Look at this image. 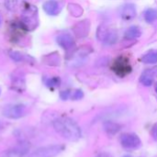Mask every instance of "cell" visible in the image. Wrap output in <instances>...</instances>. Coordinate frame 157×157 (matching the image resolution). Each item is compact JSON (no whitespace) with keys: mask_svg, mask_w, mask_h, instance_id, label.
<instances>
[{"mask_svg":"<svg viewBox=\"0 0 157 157\" xmlns=\"http://www.w3.org/2000/svg\"><path fill=\"white\" fill-rule=\"evenodd\" d=\"M53 128L61 136L69 141H77L81 138L79 125L71 118H59L53 121Z\"/></svg>","mask_w":157,"mask_h":157,"instance_id":"6da1fadb","label":"cell"},{"mask_svg":"<svg viewBox=\"0 0 157 157\" xmlns=\"http://www.w3.org/2000/svg\"><path fill=\"white\" fill-rule=\"evenodd\" d=\"M38 9L36 6L28 5L23 11L21 17V24L24 29L26 30H32L37 27L38 23Z\"/></svg>","mask_w":157,"mask_h":157,"instance_id":"7a4b0ae2","label":"cell"},{"mask_svg":"<svg viewBox=\"0 0 157 157\" xmlns=\"http://www.w3.org/2000/svg\"><path fill=\"white\" fill-rule=\"evenodd\" d=\"M98 39L105 45H113L118 40V33L114 29L102 25L98 29Z\"/></svg>","mask_w":157,"mask_h":157,"instance_id":"3957f363","label":"cell"},{"mask_svg":"<svg viewBox=\"0 0 157 157\" xmlns=\"http://www.w3.org/2000/svg\"><path fill=\"white\" fill-rule=\"evenodd\" d=\"M64 150V145L52 144L37 149L29 157H55Z\"/></svg>","mask_w":157,"mask_h":157,"instance_id":"277c9868","label":"cell"},{"mask_svg":"<svg viewBox=\"0 0 157 157\" xmlns=\"http://www.w3.org/2000/svg\"><path fill=\"white\" fill-rule=\"evenodd\" d=\"M121 144L127 150H136L142 146L140 137L135 133H123L120 138Z\"/></svg>","mask_w":157,"mask_h":157,"instance_id":"5b68a950","label":"cell"},{"mask_svg":"<svg viewBox=\"0 0 157 157\" xmlns=\"http://www.w3.org/2000/svg\"><path fill=\"white\" fill-rule=\"evenodd\" d=\"M26 114V107L21 104L8 105L3 109V115L11 120H17L24 117Z\"/></svg>","mask_w":157,"mask_h":157,"instance_id":"8992f818","label":"cell"},{"mask_svg":"<svg viewBox=\"0 0 157 157\" xmlns=\"http://www.w3.org/2000/svg\"><path fill=\"white\" fill-rule=\"evenodd\" d=\"M112 70L119 76H125L132 72V66L129 63V59L126 57H119L112 65Z\"/></svg>","mask_w":157,"mask_h":157,"instance_id":"52a82bcc","label":"cell"},{"mask_svg":"<svg viewBox=\"0 0 157 157\" xmlns=\"http://www.w3.org/2000/svg\"><path fill=\"white\" fill-rule=\"evenodd\" d=\"M29 147L25 144H20L14 148L4 151L0 154V157H23L27 155Z\"/></svg>","mask_w":157,"mask_h":157,"instance_id":"ba28073f","label":"cell"},{"mask_svg":"<svg viewBox=\"0 0 157 157\" xmlns=\"http://www.w3.org/2000/svg\"><path fill=\"white\" fill-rule=\"evenodd\" d=\"M56 41L62 48H63L66 51L71 50L75 46L74 38L71 35L67 34V33H63V34H61V35L57 36Z\"/></svg>","mask_w":157,"mask_h":157,"instance_id":"9c48e42d","label":"cell"},{"mask_svg":"<svg viewBox=\"0 0 157 157\" xmlns=\"http://www.w3.org/2000/svg\"><path fill=\"white\" fill-rule=\"evenodd\" d=\"M120 11H121V17L124 20H131L136 16V9L134 5L132 4H126L122 6Z\"/></svg>","mask_w":157,"mask_h":157,"instance_id":"30bf717a","label":"cell"},{"mask_svg":"<svg viewBox=\"0 0 157 157\" xmlns=\"http://www.w3.org/2000/svg\"><path fill=\"white\" fill-rule=\"evenodd\" d=\"M43 9L48 15L56 16L60 12L61 7L56 0H48L43 4Z\"/></svg>","mask_w":157,"mask_h":157,"instance_id":"8fae6325","label":"cell"},{"mask_svg":"<svg viewBox=\"0 0 157 157\" xmlns=\"http://www.w3.org/2000/svg\"><path fill=\"white\" fill-rule=\"evenodd\" d=\"M103 129L107 134L112 136V135L117 134L121 131V124L114 122L112 121H107L103 123Z\"/></svg>","mask_w":157,"mask_h":157,"instance_id":"7c38bea8","label":"cell"},{"mask_svg":"<svg viewBox=\"0 0 157 157\" xmlns=\"http://www.w3.org/2000/svg\"><path fill=\"white\" fill-rule=\"evenodd\" d=\"M141 35H142L141 29L138 26H132L126 30L124 34V39L128 40H136L140 38Z\"/></svg>","mask_w":157,"mask_h":157,"instance_id":"4fadbf2b","label":"cell"},{"mask_svg":"<svg viewBox=\"0 0 157 157\" xmlns=\"http://www.w3.org/2000/svg\"><path fill=\"white\" fill-rule=\"evenodd\" d=\"M154 80H155V75L152 70L144 71L140 77V82L145 86H151L154 83Z\"/></svg>","mask_w":157,"mask_h":157,"instance_id":"5bb4252c","label":"cell"},{"mask_svg":"<svg viewBox=\"0 0 157 157\" xmlns=\"http://www.w3.org/2000/svg\"><path fill=\"white\" fill-rule=\"evenodd\" d=\"M141 61L146 64H155L157 63V51H149L143 55Z\"/></svg>","mask_w":157,"mask_h":157,"instance_id":"9a60e30c","label":"cell"},{"mask_svg":"<svg viewBox=\"0 0 157 157\" xmlns=\"http://www.w3.org/2000/svg\"><path fill=\"white\" fill-rule=\"evenodd\" d=\"M144 19L148 23H152L157 19V10L155 8H148L144 12Z\"/></svg>","mask_w":157,"mask_h":157,"instance_id":"2e32d148","label":"cell"},{"mask_svg":"<svg viewBox=\"0 0 157 157\" xmlns=\"http://www.w3.org/2000/svg\"><path fill=\"white\" fill-rule=\"evenodd\" d=\"M21 1L22 0H6L5 5H6V7L7 9L11 10V11H14L18 7Z\"/></svg>","mask_w":157,"mask_h":157,"instance_id":"e0dca14e","label":"cell"},{"mask_svg":"<svg viewBox=\"0 0 157 157\" xmlns=\"http://www.w3.org/2000/svg\"><path fill=\"white\" fill-rule=\"evenodd\" d=\"M61 84V79L59 77H52L46 81V86L49 87H57Z\"/></svg>","mask_w":157,"mask_h":157,"instance_id":"ac0fdd59","label":"cell"},{"mask_svg":"<svg viewBox=\"0 0 157 157\" xmlns=\"http://www.w3.org/2000/svg\"><path fill=\"white\" fill-rule=\"evenodd\" d=\"M9 56H10V58L12 60H14L16 62L23 61V55L19 52H9Z\"/></svg>","mask_w":157,"mask_h":157,"instance_id":"d6986e66","label":"cell"},{"mask_svg":"<svg viewBox=\"0 0 157 157\" xmlns=\"http://www.w3.org/2000/svg\"><path fill=\"white\" fill-rule=\"evenodd\" d=\"M84 97V93L82 92V90L80 89H77L75 90L73 95H71V98L74 99V100H78V99H81L82 98Z\"/></svg>","mask_w":157,"mask_h":157,"instance_id":"ffe728a7","label":"cell"},{"mask_svg":"<svg viewBox=\"0 0 157 157\" xmlns=\"http://www.w3.org/2000/svg\"><path fill=\"white\" fill-rule=\"evenodd\" d=\"M60 96H61V98H62V99L66 100V99H68V98L71 97V92H70L69 90L62 91V92H61V94H60Z\"/></svg>","mask_w":157,"mask_h":157,"instance_id":"44dd1931","label":"cell"},{"mask_svg":"<svg viewBox=\"0 0 157 157\" xmlns=\"http://www.w3.org/2000/svg\"><path fill=\"white\" fill-rule=\"evenodd\" d=\"M96 157H113V155L108 152H103V153H100L99 155H98Z\"/></svg>","mask_w":157,"mask_h":157,"instance_id":"7402d4cb","label":"cell"},{"mask_svg":"<svg viewBox=\"0 0 157 157\" xmlns=\"http://www.w3.org/2000/svg\"><path fill=\"white\" fill-rule=\"evenodd\" d=\"M153 136L157 140V124H155L153 128Z\"/></svg>","mask_w":157,"mask_h":157,"instance_id":"603a6c76","label":"cell"},{"mask_svg":"<svg viewBox=\"0 0 157 157\" xmlns=\"http://www.w3.org/2000/svg\"><path fill=\"white\" fill-rule=\"evenodd\" d=\"M155 92L157 93V83H156V86H155Z\"/></svg>","mask_w":157,"mask_h":157,"instance_id":"cb8c5ba5","label":"cell"},{"mask_svg":"<svg viewBox=\"0 0 157 157\" xmlns=\"http://www.w3.org/2000/svg\"><path fill=\"white\" fill-rule=\"evenodd\" d=\"M0 94H1V89H0Z\"/></svg>","mask_w":157,"mask_h":157,"instance_id":"d4e9b609","label":"cell"},{"mask_svg":"<svg viewBox=\"0 0 157 157\" xmlns=\"http://www.w3.org/2000/svg\"><path fill=\"white\" fill-rule=\"evenodd\" d=\"M125 157H131V156H125Z\"/></svg>","mask_w":157,"mask_h":157,"instance_id":"484cf974","label":"cell"},{"mask_svg":"<svg viewBox=\"0 0 157 157\" xmlns=\"http://www.w3.org/2000/svg\"><path fill=\"white\" fill-rule=\"evenodd\" d=\"M0 22H1V19H0Z\"/></svg>","mask_w":157,"mask_h":157,"instance_id":"4316f807","label":"cell"}]
</instances>
